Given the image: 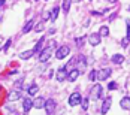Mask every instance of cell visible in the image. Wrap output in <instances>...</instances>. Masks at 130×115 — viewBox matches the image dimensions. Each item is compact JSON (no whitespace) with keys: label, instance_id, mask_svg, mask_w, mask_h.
Wrapping results in <instances>:
<instances>
[{"label":"cell","instance_id":"cell-1","mask_svg":"<svg viewBox=\"0 0 130 115\" xmlns=\"http://www.w3.org/2000/svg\"><path fill=\"white\" fill-rule=\"evenodd\" d=\"M69 52H70V48H69V46H60V48L55 51V57H57L58 60H63L64 57L69 55Z\"/></svg>","mask_w":130,"mask_h":115},{"label":"cell","instance_id":"cell-2","mask_svg":"<svg viewBox=\"0 0 130 115\" xmlns=\"http://www.w3.org/2000/svg\"><path fill=\"white\" fill-rule=\"evenodd\" d=\"M99 97H102V85L100 84H97V85H94L91 88V99L93 100H97Z\"/></svg>","mask_w":130,"mask_h":115},{"label":"cell","instance_id":"cell-3","mask_svg":"<svg viewBox=\"0 0 130 115\" xmlns=\"http://www.w3.org/2000/svg\"><path fill=\"white\" fill-rule=\"evenodd\" d=\"M81 100H82V97H81L79 93H72L70 97H69V105L70 106H76V105L81 103Z\"/></svg>","mask_w":130,"mask_h":115},{"label":"cell","instance_id":"cell-4","mask_svg":"<svg viewBox=\"0 0 130 115\" xmlns=\"http://www.w3.org/2000/svg\"><path fill=\"white\" fill-rule=\"evenodd\" d=\"M111 73H112L111 69H102V70L97 72V79L99 81H105V79H108V78L111 76Z\"/></svg>","mask_w":130,"mask_h":115},{"label":"cell","instance_id":"cell-5","mask_svg":"<svg viewBox=\"0 0 130 115\" xmlns=\"http://www.w3.org/2000/svg\"><path fill=\"white\" fill-rule=\"evenodd\" d=\"M45 109H46V114L51 115L52 112H54V109H55V102H54L52 99L45 100Z\"/></svg>","mask_w":130,"mask_h":115},{"label":"cell","instance_id":"cell-6","mask_svg":"<svg viewBox=\"0 0 130 115\" xmlns=\"http://www.w3.org/2000/svg\"><path fill=\"white\" fill-rule=\"evenodd\" d=\"M100 35H99V33H97V35H96V33H94V35H90V36H88V42H90V45L91 46H97V45H99V43H100Z\"/></svg>","mask_w":130,"mask_h":115},{"label":"cell","instance_id":"cell-7","mask_svg":"<svg viewBox=\"0 0 130 115\" xmlns=\"http://www.w3.org/2000/svg\"><path fill=\"white\" fill-rule=\"evenodd\" d=\"M79 76V69H72L69 73H67V81L69 82H75Z\"/></svg>","mask_w":130,"mask_h":115},{"label":"cell","instance_id":"cell-8","mask_svg":"<svg viewBox=\"0 0 130 115\" xmlns=\"http://www.w3.org/2000/svg\"><path fill=\"white\" fill-rule=\"evenodd\" d=\"M31 108H33V100L28 99V97H26V99L23 100V111H24V114H27Z\"/></svg>","mask_w":130,"mask_h":115},{"label":"cell","instance_id":"cell-9","mask_svg":"<svg viewBox=\"0 0 130 115\" xmlns=\"http://www.w3.org/2000/svg\"><path fill=\"white\" fill-rule=\"evenodd\" d=\"M111 103H112V99L111 97H108V99H105L103 105H102V109H100V112L102 114H108V111H109V108H111Z\"/></svg>","mask_w":130,"mask_h":115},{"label":"cell","instance_id":"cell-10","mask_svg":"<svg viewBox=\"0 0 130 115\" xmlns=\"http://www.w3.org/2000/svg\"><path fill=\"white\" fill-rule=\"evenodd\" d=\"M21 97H23V94H21V91H18V90L11 91V93H9V96H8V99H9V100H12V102L18 100V99H21Z\"/></svg>","mask_w":130,"mask_h":115},{"label":"cell","instance_id":"cell-11","mask_svg":"<svg viewBox=\"0 0 130 115\" xmlns=\"http://www.w3.org/2000/svg\"><path fill=\"white\" fill-rule=\"evenodd\" d=\"M66 78H67V70H66L64 67L58 69V72H57V81H58V82H63Z\"/></svg>","mask_w":130,"mask_h":115},{"label":"cell","instance_id":"cell-12","mask_svg":"<svg viewBox=\"0 0 130 115\" xmlns=\"http://www.w3.org/2000/svg\"><path fill=\"white\" fill-rule=\"evenodd\" d=\"M33 108H36V109L45 108V99L43 97H36V100L33 102Z\"/></svg>","mask_w":130,"mask_h":115},{"label":"cell","instance_id":"cell-13","mask_svg":"<svg viewBox=\"0 0 130 115\" xmlns=\"http://www.w3.org/2000/svg\"><path fill=\"white\" fill-rule=\"evenodd\" d=\"M50 57H51V51H50V50H45V51L40 52V55H39V61L45 63V61H48V60H50Z\"/></svg>","mask_w":130,"mask_h":115},{"label":"cell","instance_id":"cell-14","mask_svg":"<svg viewBox=\"0 0 130 115\" xmlns=\"http://www.w3.org/2000/svg\"><path fill=\"white\" fill-rule=\"evenodd\" d=\"M120 106L126 111H130V97H123L120 102Z\"/></svg>","mask_w":130,"mask_h":115},{"label":"cell","instance_id":"cell-15","mask_svg":"<svg viewBox=\"0 0 130 115\" xmlns=\"http://www.w3.org/2000/svg\"><path fill=\"white\" fill-rule=\"evenodd\" d=\"M112 63L114 64H121L124 61V55H121V54H115V55H112Z\"/></svg>","mask_w":130,"mask_h":115},{"label":"cell","instance_id":"cell-16","mask_svg":"<svg viewBox=\"0 0 130 115\" xmlns=\"http://www.w3.org/2000/svg\"><path fill=\"white\" fill-rule=\"evenodd\" d=\"M35 55V50H30V51H24L20 54V57L23 58V60H27V58H30V57H33Z\"/></svg>","mask_w":130,"mask_h":115},{"label":"cell","instance_id":"cell-17","mask_svg":"<svg viewBox=\"0 0 130 115\" xmlns=\"http://www.w3.org/2000/svg\"><path fill=\"white\" fill-rule=\"evenodd\" d=\"M58 12H60V9H58V8H52L51 12H50V20H51V21H55V20H57V17H58Z\"/></svg>","mask_w":130,"mask_h":115},{"label":"cell","instance_id":"cell-18","mask_svg":"<svg viewBox=\"0 0 130 115\" xmlns=\"http://www.w3.org/2000/svg\"><path fill=\"white\" fill-rule=\"evenodd\" d=\"M38 91H39V87H38L36 84H31V85L28 87V96H36Z\"/></svg>","mask_w":130,"mask_h":115},{"label":"cell","instance_id":"cell-19","mask_svg":"<svg viewBox=\"0 0 130 115\" xmlns=\"http://www.w3.org/2000/svg\"><path fill=\"white\" fill-rule=\"evenodd\" d=\"M99 35H100V38H102V36L106 38V36L109 35V27L108 26H102L100 27V30H99Z\"/></svg>","mask_w":130,"mask_h":115},{"label":"cell","instance_id":"cell-20","mask_svg":"<svg viewBox=\"0 0 130 115\" xmlns=\"http://www.w3.org/2000/svg\"><path fill=\"white\" fill-rule=\"evenodd\" d=\"M33 24H35V20H30V21H27L26 26H24V28H23V33H28V31L31 30Z\"/></svg>","mask_w":130,"mask_h":115},{"label":"cell","instance_id":"cell-21","mask_svg":"<svg viewBox=\"0 0 130 115\" xmlns=\"http://www.w3.org/2000/svg\"><path fill=\"white\" fill-rule=\"evenodd\" d=\"M43 42H45V38H40L39 42L36 43V46L33 48V50H35V52H39L40 50H42V46H43Z\"/></svg>","mask_w":130,"mask_h":115},{"label":"cell","instance_id":"cell-22","mask_svg":"<svg viewBox=\"0 0 130 115\" xmlns=\"http://www.w3.org/2000/svg\"><path fill=\"white\" fill-rule=\"evenodd\" d=\"M69 9H70V0H63V11L69 12Z\"/></svg>","mask_w":130,"mask_h":115},{"label":"cell","instance_id":"cell-23","mask_svg":"<svg viewBox=\"0 0 130 115\" xmlns=\"http://www.w3.org/2000/svg\"><path fill=\"white\" fill-rule=\"evenodd\" d=\"M81 105H82L81 108H82L84 111H87V109H88V99H84V100H81Z\"/></svg>","mask_w":130,"mask_h":115},{"label":"cell","instance_id":"cell-24","mask_svg":"<svg viewBox=\"0 0 130 115\" xmlns=\"http://www.w3.org/2000/svg\"><path fill=\"white\" fill-rule=\"evenodd\" d=\"M75 42H76V46H79V48H81V46L84 45V42H85V39H84V38H78L76 40H75Z\"/></svg>","mask_w":130,"mask_h":115},{"label":"cell","instance_id":"cell-25","mask_svg":"<svg viewBox=\"0 0 130 115\" xmlns=\"http://www.w3.org/2000/svg\"><path fill=\"white\" fill-rule=\"evenodd\" d=\"M129 43H130V40L127 38L121 39V46H123V48H127V45H129Z\"/></svg>","mask_w":130,"mask_h":115},{"label":"cell","instance_id":"cell-26","mask_svg":"<svg viewBox=\"0 0 130 115\" xmlns=\"http://www.w3.org/2000/svg\"><path fill=\"white\" fill-rule=\"evenodd\" d=\"M43 23H39V24H38V26L35 27V31H38V33H39V31H42V30H43Z\"/></svg>","mask_w":130,"mask_h":115},{"label":"cell","instance_id":"cell-27","mask_svg":"<svg viewBox=\"0 0 130 115\" xmlns=\"http://www.w3.org/2000/svg\"><path fill=\"white\" fill-rule=\"evenodd\" d=\"M118 88V84L117 82H111L109 85H108V90H117Z\"/></svg>","mask_w":130,"mask_h":115},{"label":"cell","instance_id":"cell-28","mask_svg":"<svg viewBox=\"0 0 130 115\" xmlns=\"http://www.w3.org/2000/svg\"><path fill=\"white\" fill-rule=\"evenodd\" d=\"M96 78H97V72H96V70H91L90 72V81H94Z\"/></svg>","mask_w":130,"mask_h":115},{"label":"cell","instance_id":"cell-29","mask_svg":"<svg viewBox=\"0 0 130 115\" xmlns=\"http://www.w3.org/2000/svg\"><path fill=\"white\" fill-rule=\"evenodd\" d=\"M11 43H12V39H8V42H6L5 46H3V51H8V48L11 46Z\"/></svg>","mask_w":130,"mask_h":115},{"label":"cell","instance_id":"cell-30","mask_svg":"<svg viewBox=\"0 0 130 115\" xmlns=\"http://www.w3.org/2000/svg\"><path fill=\"white\" fill-rule=\"evenodd\" d=\"M55 45H57V43H55V40H50V43H48V48H46V50H50V51H51L52 48H55Z\"/></svg>","mask_w":130,"mask_h":115},{"label":"cell","instance_id":"cell-31","mask_svg":"<svg viewBox=\"0 0 130 115\" xmlns=\"http://www.w3.org/2000/svg\"><path fill=\"white\" fill-rule=\"evenodd\" d=\"M21 82H23V81H17V82H15V90L20 91V90L23 88V84H21Z\"/></svg>","mask_w":130,"mask_h":115},{"label":"cell","instance_id":"cell-32","mask_svg":"<svg viewBox=\"0 0 130 115\" xmlns=\"http://www.w3.org/2000/svg\"><path fill=\"white\" fill-rule=\"evenodd\" d=\"M42 18H43V20H48V18H50V12H48V11H43V13H42Z\"/></svg>","mask_w":130,"mask_h":115},{"label":"cell","instance_id":"cell-33","mask_svg":"<svg viewBox=\"0 0 130 115\" xmlns=\"http://www.w3.org/2000/svg\"><path fill=\"white\" fill-rule=\"evenodd\" d=\"M126 38L130 40V21H127V36Z\"/></svg>","mask_w":130,"mask_h":115},{"label":"cell","instance_id":"cell-34","mask_svg":"<svg viewBox=\"0 0 130 115\" xmlns=\"http://www.w3.org/2000/svg\"><path fill=\"white\" fill-rule=\"evenodd\" d=\"M3 5H5V0H0V8H2Z\"/></svg>","mask_w":130,"mask_h":115},{"label":"cell","instance_id":"cell-35","mask_svg":"<svg viewBox=\"0 0 130 115\" xmlns=\"http://www.w3.org/2000/svg\"><path fill=\"white\" fill-rule=\"evenodd\" d=\"M115 2H117V0H111V3H115Z\"/></svg>","mask_w":130,"mask_h":115},{"label":"cell","instance_id":"cell-36","mask_svg":"<svg viewBox=\"0 0 130 115\" xmlns=\"http://www.w3.org/2000/svg\"><path fill=\"white\" fill-rule=\"evenodd\" d=\"M73 2H79V0H73Z\"/></svg>","mask_w":130,"mask_h":115},{"label":"cell","instance_id":"cell-37","mask_svg":"<svg viewBox=\"0 0 130 115\" xmlns=\"http://www.w3.org/2000/svg\"><path fill=\"white\" fill-rule=\"evenodd\" d=\"M0 90H2V87H0Z\"/></svg>","mask_w":130,"mask_h":115},{"label":"cell","instance_id":"cell-38","mask_svg":"<svg viewBox=\"0 0 130 115\" xmlns=\"http://www.w3.org/2000/svg\"><path fill=\"white\" fill-rule=\"evenodd\" d=\"M90 2H91V0H90Z\"/></svg>","mask_w":130,"mask_h":115}]
</instances>
